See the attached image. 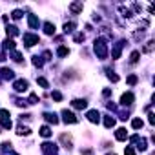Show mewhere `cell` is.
I'll return each instance as SVG.
<instances>
[{
    "label": "cell",
    "mask_w": 155,
    "mask_h": 155,
    "mask_svg": "<svg viewBox=\"0 0 155 155\" xmlns=\"http://www.w3.org/2000/svg\"><path fill=\"white\" fill-rule=\"evenodd\" d=\"M51 97H53V101H57V102H60V101H62V93H60V91H53V93H51Z\"/></svg>",
    "instance_id": "obj_39"
},
{
    "label": "cell",
    "mask_w": 155,
    "mask_h": 155,
    "mask_svg": "<svg viewBox=\"0 0 155 155\" xmlns=\"http://www.w3.org/2000/svg\"><path fill=\"white\" fill-rule=\"evenodd\" d=\"M68 9H69L73 15H79V13H82V9H84V4H82V2H71V4L68 6Z\"/></svg>",
    "instance_id": "obj_13"
},
{
    "label": "cell",
    "mask_w": 155,
    "mask_h": 155,
    "mask_svg": "<svg viewBox=\"0 0 155 155\" xmlns=\"http://www.w3.org/2000/svg\"><path fill=\"white\" fill-rule=\"evenodd\" d=\"M28 104H37L38 102V97H37V93H29V99L26 101Z\"/></svg>",
    "instance_id": "obj_38"
},
{
    "label": "cell",
    "mask_w": 155,
    "mask_h": 155,
    "mask_svg": "<svg viewBox=\"0 0 155 155\" xmlns=\"http://www.w3.org/2000/svg\"><path fill=\"white\" fill-rule=\"evenodd\" d=\"M81 155H95V151H93V148H84V150H81Z\"/></svg>",
    "instance_id": "obj_40"
},
{
    "label": "cell",
    "mask_w": 155,
    "mask_h": 155,
    "mask_svg": "<svg viewBox=\"0 0 155 155\" xmlns=\"http://www.w3.org/2000/svg\"><path fill=\"white\" fill-rule=\"evenodd\" d=\"M106 155H117V153H115V151H111V153H106Z\"/></svg>",
    "instance_id": "obj_46"
},
{
    "label": "cell",
    "mask_w": 155,
    "mask_h": 155,
    "mask_svg": "<svg viewBox=\"0 0 155 155\" xmlns=\"http://www.w3.org/2000/svg\"><path fill=\"white\" fill-rule=\"evenodd\" d=\"M93 49H95V55H97L101 60H106V58H108V40H106L104 37H97V38H95Z\"/></svg>",
    "instance_id": "obj_1"
},
{
    "label": "cell",
    "mask_w": 155,
    "mask_h": 155,
    "mask_svg": "<svg viewBox=\"0 0 155 155\" xmlns=\"http://www.w3.org/2000/svg\"><path fill=\"white\" fill-rule=\"evenodd\" d=\"M71 106H73L75 110H86V108H88V101H86V99H73V101H71Z\"/></svg>",
    "instance_id": "obj_14"
},
{
    "label": "cell",
    "mask_w": 155,
    "mask_h": 155,
    "mask_svg": "<svg viewBox=\"0 0 155 155\" xmlns=\"http://www.w3.org/2000/svg\"><path fill=\"white\" fill-rule=\"evenodd\" d=\"M0 150H2V153L11 151V142H9V140H4V142H2V146H0Z\"/></svg>",
    "instance_id": "obj_29"
},
{
    "label": "cell",
    "mask_w": 155,
    "mask_h": 155,
    "mask_svg": "<svg viewBox=\"0 0 155 155\" xmlns=\"http://www.w3.org/2000/svg\"><path fill=\"white\" fill-rule=\"evenodd\" d=\"M142 124H144V122H142V119H133V120H131L133 130H140V128H142Z\"/></svg>",
    "instance_id": "obj_33"
},
{
    "label": "cell",
    "mask_w": 155,
    "mask_h": 155,
    "mask_svg": "<svg viewBox=\"0 0 155 155\" xmlns=\"http://www.w3.org/2000/svg\"><path fill=\"white\" fill-rule=\"evenodd\" d=\"M22 15H24V11H22V9H13V13H11V18L18 20V18H22Z\"/></svg>",
    "instance_id": "obj_35"
},
{
    "label": "cell",
    "mask_w": 155,
    "mask_h": 155,
    "mask_svg": "<svg viewBox=\"0 0 155 155\" xmlns=\"http://www.w3.org/2000/svg\"><path fill=\"white\" fill-rule=\"evenodd\" d=\"M28 26H29V29H37V28L40 26L38 17H37V15H28Z\"/></svg>",
    "instance_id": "obj_15"
},
{
    "label": "cell",
    "mask_w": 155,
    "mask_h": 155,
    "mask_svg": "<svg viewBox=\"0 0 155 155\" xmlns=\"http://www.w3.org/2000/svg\"><path fill=\"white\" fill-rule=\"evenodd\" d=\"M108 79H110L111 82H119V75H117L115 71H111V69H108Z\"/></svg>",
    "instance_id": "obj_30"
},
{
    "label": "cell",
    "mask_w": 155,
    "mask_h": 155,
    "mask_svg": "<svg viewBox=\"0 0 155 155\" xmlns=\"http://www.w3.org/2000/svg\"><path fill=\"white\" fill-rule=\"evenodd\" d=\"M131 140L137 144V150H140V151H146V150H148V140H146L144 137H140L139 133H135V135L131 137Z\"/></svg>",
    "instance_id": "obj_7"
},
{
    "label": "cell",
    "mask_w": 155,
    "mask_h": 155,
    "mask_svg": "<svg viewBox=\"0 0 155 155\" xmlns=\"http://www.w3.org/2000/svg\"><path fill=\"white\" fill-rule=\"evenodd\" d=\"M0 126L4 130H11L13 122H11V113L8 110H0Z\"/></svg>",
    "instance_id": "obj_2"
},
{
    "label": "cell",
    "mask_w": 155,
    "mask_h": 155,
    "mask_svg": "<svg viewBox=\"0 0 155 155\" xmlns=\"http://www.w3.org/2000/svg\"><path fill=\"white\" fill-rule=\"evenodd\" d=\"M119 11H120V15H122L124 18H131V17H133V11H131L130 8H126V6H119Z\"/></svg>",
    "instance_id": "obj_22"
},
{
    "label": "cell",
    "mask_w": 155,
    "mask_h": 155,
    "mask_svg": "<svg viewBox=\"0 0 155 155\" xmlns=\"http://www.w3.org/2000/svg\"><path fill=\"white\" fill-rule=\"evenodd\" d=\"M42 28H44V33H46V35H55V31H57V29H55V24H53V22H49V20H48V22H44V26H42Z\"/></svg>",
    "instance_id": "obj_18"
},
{
    "label": "cell",
    "mask_w": 155,
    "mask_h": 155,
    "mask_svg": "<svg viewBox=\"0 0 155 155\" xmlns=\"http://www.w3.org/2000/svg\"><path fill=\"white\" fill-rule=\"evenodd\" d=\"M40 150H42L44 155H58V146L53 144V142H42Z\"/></svg>",
    "instance_id": "obj_4"
},
{
    "label": "cell",
    "mask_w": 155,
    "mask_h": 155,
    "mask_svg": "<svg viewBox=\"0 0 155 155\" xmlns=\"http://www.w3.org/2000/svg\"><path fill=\"white\" fill-rule=\"evenodd\" d=\"M57 55H58L60 58H64V57H68V55H69V49H68L66 46H60V48L57 49Z\"/></svg>",
    "instance_id": "obj_27"
},
{
    "label": "cell",
    "mask_w": 155,
    "mask_h": 155,
    "mask_svg": "<svg viewBox=\"0 0 155 155\" xmlns=\"http://www.w3.org/2000/svg\"><path fill=\"white\" fill-rule=\"evenodd\" d=\"M148 122H150L151 126L155 124V115H153V113H148Z\"/></svg>",
    "instance_id": "obj_44"
},
{
    "label": "cell",
    "mask_w": 155,
    "mask_h": 155,
    "mask_svg": "<svg viewBox=\"0 0 155 155\" xmlns=\"http://www.w3.org/2000/svg\"><path fill=\"white\" fill-rule=\"evenodd\" d=\"M11 58H13L15 62H22V53L15 49V51H11Z\"/></svg>",
    "instance_id": "obj_32"
},
{
    "label": "cell",
    "mask_w": 155,
    "mask_h": 155,
    "mask_svg": "<svg viewBox=\"0 0 155 155\" xmlns=\"http://www.w3.org/2000/svg\"><path fill=\"white\" fill-rule=\"evenodd\" d=\"M28 88H29V82H28L26 79H17V81L13 82V90H15L17 93H24V91H28Z\"/></svg>",
    "instance_id": "obj_6"
},
{
    "label": "cell",
    "mask_w": 155,
    "mask_h": 155,
    "mask_svg": "<svg viewBox=\"0 0 155 155\" xmlns=\"http://www.w3.org/2000/svg\"><path fill=\"white\" fill-rule=\"evenodd\" d=\"M40 58H42V60H51V51H49V49H46V51L42 53V57H40Z\"/></svg>",
    "instance_id": "obj_42"
},
{
    "label": "cell",
    "mask_w": 155,
    "mask_h": 155,
    "mask_svg": "<svg viewBox=\"0 0 155 155\" xmlns=\"http://www.w3.org/2000/svg\"><path fill=\"white\" fill-rule=\"evenodd\" d=\"M60 115H62V120L66 124H77V122H79V117H77L73 111H69V110H62Z\"/></svg>",
    "instance_id": "obj_5"
},
{
    "label": "cell",
    "mask_w": 155,
    "mask_h": 155,
    "mask_svg": "<svg viewBox=\"0 0 155 155\" xmlns=\"http://www.w3.org/2000/svg\"><path fill=\"white\" fill-rule=\"evenodd\" d=\"M86 119H88L91 124H99V122H101V111H99V110H90V111L86 113Z\"/></svg>",
    "instance_id": "obj_9"
},
{
    "label": "cell",
    "mask_w": 155,
    "mask_h": 155,
    "mask_svg": "<svg viewBox=\"0 0 155 155\" xmlns=\"http://www.w3.org/2000/svg\"><path fill=\"white\" fill-rule=\"evenodd\" d=\"M133 101H135V95H133L131 91H126V93H122V97H120V106H131Z\"/></svg>",
    "instance_id": "obj_10"
},
{
    "label": "cell",
    "mask_w": 155,
    "mask_h": 155,
    "mask_svg": "<svg viewBox=\"0 0 155 155\" xmlns=\"http://www.w3.org/2000/svg\"><path fill=\"white\" fill-rule=\"evenodd\" d=\"M6 33H8V38H13V37L18 35V28L17 26H8L6 28Z\"/></svg>",
    "instance_id": "obj_23"
},
{
    "label": "cell",
    "mask_w": 155,
    "mask_h": 155,
    "mask_svg": "<svg viewBox=\"0 0 155 155\" xmlns=\"http://www.w3.org/2000/svg\"><path fill=\"white\" fill-rule=\"evenodd\" d=\"M9 155H18V153L17 151H9Z\"/></svg>",
    "instance_id": "obj_45"
},
{
    "label": "cell",
    "mask_w": 155,
    "mask_h": 155,
    "mask_svg": "<svg viewBox=\"0 0 155 155\" xmlns=\"http://www.w3.org/2000/svg\"><path fill=\"white\" fill-rule=\"evenodd\" d=\"M38 133H40V137H44V139H49V137L53 135L51 128H49V126H46V124H44V126H42V128L38 130Z\"/></svg>",
    "instance_id": "obj_21"
},
{
    "label": "cell",
    "mask_w": 155,
    "mask_h": 155,
    "mask_svg": "<svg viewBox=\"0 0 155 155\" xmlns=\"http://www.w3.org/2000/svg\"><path fill=\"white\" fill-rule=\"evenodd\" d=\"M22 40H24V46L26 48H33V46H37L40 42L38 35H35V33H24L22 35Z\"/></svg>",
    "instance_id": "obj_3"
},
{
    "label": "cell",
    "mask_w": 155,
    "mask_h": 155,
    "mask_svg": "<svg viewBox=\"0 0 155 155\" xmlns=\"http://www.w3.org/2000/svg\"><path fill=\"white\" fill-rule=\"evenodd\" d=\"M139 57H140V51H133L130 55V64H137L139 62Z\"/></svg>",
    "instance_id": "obj_28"
},
{
    "label": "cell",
    "mask_w": 155,
    "mask_h": 155,
    "mask_svg": "<svg viewBox=\"0 0 155 155\" xmlns=\"http://www.w3.org/2000/svg\"><path fill=\"white\" fill-rule=\"evenodd\" d=\"M29 133H31L29 126H24V124H18V126H17V135H18V137H22V135H29Z\"/></svg>",
    "instance_id": "obj_20"
},
{
    "label": "cell",
    "mask_w": 155,
    "mask_h": 155,
    "mask_svg": "<svg viewBox=\"0 0 155 155\" xmlns=\"http://www.w3.org/2000/svg\"><path fill=\"white\" fill-rule=\"evenodd\" d=\"M75 28H77V24L75 22H66L64 26H62V29H64V33L68 35V33H73L75 31Z\"/></svg>",
    "instance_id": "obj_24"
},
{
    "label": "cell",
    "mask_w": 155,
    "mask_h": 155,
    "mask_svg": "<svg viewBox=\"0 0 155 155\" xmlns=\"http://www.w3.org/2000/svg\"><path fill=\"white\" fill-rule=\"evenodd\" d=\"M0 77H2L4 81H13V79H15V71H13L11 68L4 66L2 69H0Z\"/></svg>",
    "instance_id": "obj_12"
},
{
    "label": "cell",
    "mask_w": 155,
    "mask_h": 155,
    "mask_svg": "<svg viewBox=\"0 0 155 155\" xmlns=\"http://www.w3.org/2000/svg\"><path fill=\"white\" fill-rule=\"evenodd\" d=\"M124 155H135V148L133 146H126L124 148Z\"/></svg>",
    "instance_id": "obj_41"
},
{
    "label": "cell",
    "mask_w": 155,
    "mask_h": 155,
    "mask_svg": "<svg viewBox=\"0 0 155 155\" xmlns=\"http://www.w3.org/2000/svg\"><path fill=\"white\" fill-rule=\"evenodd\" d=\"M58 142H60L64 148H68V150L73 148V139H71V135H68V133H62V135L58 137Z\"/></svg>",
    "instance_id": "obj_11"
},
{
    "label": "cell",
    "mask_w": 155,
    "mask_h": 155,
    "mask_svg": "<svg viewBox=\"0 0 155 155\" xmlns=\"http://www.w3.org/2000/svg\"><path fill=\"white\" fill-rule=\"evenodd\" d=\"M115 139L120 140V142L126 140V139H128V131H126V128H117V130H115Z\"/></svg>",
    "instance_id": "obj_17"
},
{
    "label": "cell",
    "mask_w": 155,
    "mask_h": 155,
    "mask_svg": "<svg viewBox=\"0 0 155 155\" xmlns=\"http://www.w3.org/2000/svg\"><path fill=\"white\" fill-rule=\"evenodd\" d=\"M126 82H128L130 86H135V84L139 82V77H137V75H130L128 79H126Z\"/></svg>",
    "instance_id": "obj_31"
},
{
    "label": "cell",
    "mask_w": 155,
    "mask_h": 155,
    "mask_svg": "<svg viewBox=\"0 0 155 155\" xmlns=\"http://www.w3.org/2000/svg\"><path fill=\"white\" fill-rule=\"evenodd\" d=\"M126 46V40H119L115 46H113V49H111V58L113 60H117V58H120V53H122V48Z\"/></svg>",
    "instance_id": "obj_8"
},
{
    "label": "cell",
    "mask_w": 155,
    "mask_h": 155,
    "mask_svg": "<svg viewBox=\"0 0 155 155\" xmlns=\"http://www.w3.org/2000/svg\"><path fill=\"white\" fill-rule=\"evenodd\" d=\"M153 48H155V42H153V40H148V42L144 44V48H142V53H151Z\"/></svg>",
    "instance_id": "obj_26"
},
{
    "label": "cell",
    "mask_w": 155,
    "mask_h": 155,
    "mask_svg": "<svg viewBox=\"0 0 155 155\" xmlns=\"http://www.w3.org/2000/svg\"><path fill=\"white\" fill-rule=\"evenodd\" d=\"M0 133H2V131H0Z\"/></svg>",
    "instance_id": "obj_47"
},
{
    "label": "cell",
    "mask_w": 155,
    "mask_h": 155,
    "mask_svg": "<svg viewBox=\"0 0 155 155\" xmlns=\"http://www.w3.org/2000/svg\"><path fill=\"white\" fill-rule=\"evenodd\" d=\"M37 84H40V86H42V88H46V90L49 88V82L44 79V77H37Z\"/></svg>",
    "instance_id": "obj_34"
},
{
    "label": "cell",
    "mask_w": 155,
    "mask_h": 155,
    "mask_svg": "<svg viewBox=\"0 0 155 155\" xmlns=\"http://www.w3.org/2000/svg\"><path fill=\"white\" fill-rule=\"evenodd\" d=\"M42 64H44V60H42L38 55H35V57H33V66H37V68H42Z\"/></svg>",
    "instance_id": "obj_37"
},
{
    "label": "cell",
    "mask_w": 155,
    "mask_h": 155,
    "mask_svg": "<svg viewBox=\"0 0 155 155\" xmlns=\"http://www.w3.org/2000/svg\"><path fill=\"white\" fill-rule=\"evenodd\" d=\"M111 95V88H104L102 90V97H110Z\"/></svg>",
    "instance_id": "obj_43"
},
{
    "label": "cell",
    "mask_w": 155,
    "mask_h": 155,
    "mask_svg": "<svg viewBox=\"0 0 155 155\" xmlns=\"http://www.w3.org/2000/svg\"><path fill=\"white\" fill-rule=\"evenodd\" d=\"M42 117H44V120H46V122H49V124H53V126H55V124H58V117H57V113L46 111Z\"/></svg>",
    "instance_id": "obj_16"
},
{
    "label": "cell",
    "mask_w": 155,
    "mask_h": 155,
    "mask_svg": "<svg viewBox=\"0 0 155 155\" xmlns=\"http://www.w3.org/2000/svg\"><path fill=\"white\" fill-rule=\"evenodd\" d=\"M4 51H15V48H17V44H15V40L13 38H6L4 40Z\"/></svg>",
    "instance_id": "obj_19"
},
{
    "label": "cell",
    "mask_w": 155,
    "mask_h": 155,
    "mask_svg": "<svg viewBox=\"0 0 155 155\" xmlns=\"http://www.w3.org/2000/svg\"><path fill=\"white\" fill-rule=\"evenodd\" d=\"M84 33H75V37H73V40L77 42V44H81V42H84Z\"/></svg>",
    "instance_id": "obj_36"
},
{
    "label": "cell",
    "mask_w": 155,
    "mask_h": 155,
    "mask_svg": "<svg viewBox=\"0 0 155 155\" xmlns=\"http://www.w3.org/2000/svg\"><path fill=\"white\" fill-rule=\"evenodd\" d=\"M104 126L110 130V128H113L115 126V119L111 117V115H104Z\"/></svg>",
    "instance_id": "obj_25"
}]
</instances>
